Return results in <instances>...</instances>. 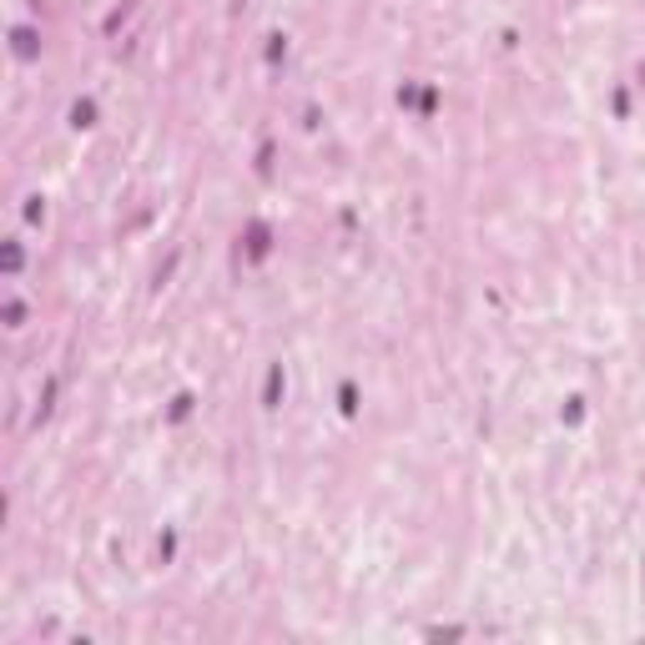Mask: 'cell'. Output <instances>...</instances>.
<instances>
[{"label": "cell", "mask_w": 645, "mask_h": 645, "mask_svg": "<svg viewBox=\"0 0 645 645\" xmlns=\"http://www.w3.org/2000/svg\"><path fill=\"white\" fill-rule=\"evenodd\" d=\"M187 408H192V393H177V403H171V419H187Z\"/></svg>", "instance_id": "9"}, {"label": "cell", "mask_w": 645, "mask_h": 645, "mask_svg": "<svg viewBox=\"0 0 645 645\" xmlns=\"http://www.w3.org/2000/svg\"><path fill=\"white\" fill-rule=\"evenodd\" d=\"M11 46H16L21 61H36V55H41V36H36L31 26H16V31H11Z\"/></svg>", "instance_id": "1"}, {"label": "cell", "mask_w": 645, "mask_h": 645, "mask_svg": "<svg viewBox=\"0 0 645 645\" xmlns=\"http://www.w3.org/2000/svg\"><path fill=\"white\" fill-rule=\"evenodd\" d=\"M338 398H343V414H353V408H358V393H353V383H343V393H338Z\"/></svg>", "instance_id": "7"}, {"label": "cell", "mask_w": 645, "mask_h": 645, "mask_svg": "<svg viewBox=\"0 0 645 645\" xmlns=\"http://www.w3.org/2000/svg\"><path fill=\"white\" fill-rule=\"evenodd\" d=\"M247 252H252V257H267V227H262V222L247 232Z\"/></svg>", "instance_id": "4"}, {"label": "cell", "mask_w": 645, "mask_h": 645, "mask_svg": "<svg viewBox=\"0 0 645 645\" xmlns=\"http://www.w3.org/2000/svg\"><path fill=\"white\" fill-rule=\"evenodd\" d=\"M262 403H267V408H277V403H282V363H272V368H267V383H262Z\"/></svg>", "instance_id": "2"}, {"label": "cell", "mask_w": 645, "mask_h": 645, "mask_svg": "<svg viewBox=\"0 0 645 645\" xmlns=\"http://www.w3.org/2000/svg\"><path fill=\"white\" fill-rule=\"evenodd\" d=\"M21 318H26V308L11 298V303H6V323H11V328H21Z\"/></svg>", "instance_id": "8"}, {"label": "cell", "mask_w": 645, "mask_h": 645, "mask_svg": "<svg viewBox=\"0 0 645 645\" xmlns=\"http://www.w3.org/2000/svg\"><path fill=\"white\" fill-rule=\"evenodd\" d=\"M21 262H26L21 242H6V272H21Z\"/></svg>", "instance_id": "6"}, {"label": "cell", "mask_w": 645, "mask_h": 645, "mask_svg": "<svg viewBox=\"0 0 645 645\" xmlns=\"http://www.w3.org/2000/svg\"><path fill=\"white\" fill-rule=\"evenodd\" d=\"M96 122V101H76L71 106V127H91Z\"/></svg>", "instance_id": "3"}, {"label": "cell", "mask_w": 645, "mask_h": 645, "mask_svg": "<svg viewBox=\"0 0 645 645\" xmlns=\"http://www.w3.org/2000/svg\"><path fill=\"white\" fill-rule=\"evenodd\" d=\"M55 388H61V383H55V378H46V388H41V403H36V424L50 414V403H55Z\"/></svg>", "instance_id": "5"}]
</instances>
